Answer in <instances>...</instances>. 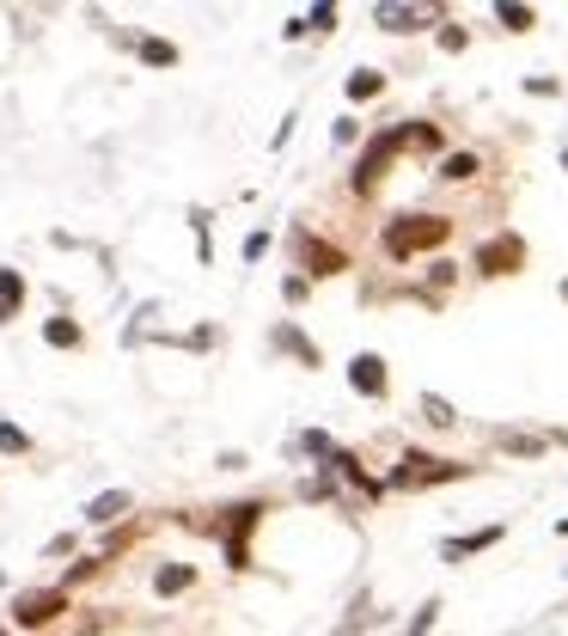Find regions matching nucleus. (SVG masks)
Wrapping results in <instances>:
<instances>
[{
    "mask_svg": "<svg viewBox=\"0 0 568 636\" xmlns=\"http://www.w3.org/2000/svg\"><path fill=\"white\" fill-rule=\"evenodd\" d=\"M446 233H452V220H440V215H403V220L385 227V251H391V257H415V251L440 245Z\"/></svg>",
    "mask_w": 568,
    "mask_h": 636,
    "instance_id": "obj_1",
    "label": "nucleus"
},
{
    "mask_svg": "<svg viewBox=\"0 0 568 636\" xmlns=\"http://www.w3.org/2000/svg\"><path fill=\"white\" fill-rule=\"evenodd\" d=\"M56 612H68V588H44V593H19V605H13V619L19 624H49Z\"/></svg>",
    "mask_w": 568,
    "mask_h": 636,
    "instance_id": "obj_2",
    "label": "nucleus"
},
{
    "mask_svg": "<svg viewBox=\"0 0 568 636\" xmlns=\"http://www.w3.org/2000/svg\"><path fill=\"white\" fill-rule=\"evenodd\" d=\"M525 264V245L513 233L507 239H490V245L476 251V269H483V276H507V269H520Z\"/></svg>",
    "mask_w": 568,
    "mask_h": 636,
    "instance_id": "obj_3",
    "label": "nucleus"
},
{
    "mask_svg": "<svg viewBox=\"0 0 568 636\" xmlns=\"http://www.w3.org/2000/svg\"><path fill=\"white\" fill-rule=\"evenodd\" d=\"M446 478H464V466H452V459H428V453H410L398 471V483H446Z\"/></svg>",
    "mask_w": 568,
    "mask_h": 636,
    "instance_id": "obj_4",
    "label": "nucleus"
},
{
    "mask_svg": "<svg viewBox=\"0 0 568 636\" xmlns=\"http://www.w3.org/2000/svg\"><path fill=\"white\" fill-rule=\"evenodd\" d=\"M263 520V508L257 502H245V508H232V520H227V557H232V569H245V539H251V527Z\"/></svg>",
    "mask_w": 568,
    "mask_h": 636,
    "instance_id": "obj_5",
    "label": "nucleus"
},
{
    "mask_svg": "<svg viewBox=\"0 0 568 636\" xmlns=\"http://www.w3.org/2000/svg\"><path fill=\"white\" fill-rule=\"evenodd\" d=\"M349 386H354V392H367V398H385V361H379V356H354Z\"/></svg>",
    "mask_w": 568,
    "mask_h": 636,
    "instance_id": "obj_6",
    "label": "nucleus"
},
{
    "mask_svg": "<svg viewBox=\"0 0 568 636\" xmlns=\"http://www.w3.org/2000/svg\"><path fill=\"white\" fill-rule=\"evenodd\" d=\"M300 264H306L312 276H337V269H342V251L337 245H318V239H300Z\"/></svg>",
    "mask_w": 568,
    "mask_h": 636,
    "instance_id": "obj_7",
    "label": "nucleus"
},
{
    "mask_svg": "<svg viewBox=\"0 0 568 636\" xmlns=\"http://www.w3.org/2000/svg\"><path fill=\"white\" fill-rule=\"evenodd\" d=\"M19 300H25V281H19V269H0V325H7V319H19Z\"/></svg>",
    "mask_w": 568,
    "mask_h": 636,
    "instance_id": "obj_8",
    "label": "nucleus"
},
{
    "mask_svg": "<svg viewBox=\"0 0 568 636\" xmlns=\"http://www.w3.org/2000/svg\"><path fill=\"white\" fill-rule=\"evenodd\" d=\"M117 514H129V490H110V496H98L93 508H86V520H98V527H110Z\"/></svg>",
    "mask_w": 568,
    "mask_h": 636,
    "instance_id": "obj_9",
    "label": "nucleus"
},
{
    "mask_svg": "<svg viewBox=\"0 0 568 636\" xmlns=\"http://www.w3.org/2000/svg\"><path fill=\"white\" fill-rule=\"evenodd\" d=\"M373 19H379L385 32H415V25H422L415 7H373Z\"/></svg>",
    "mask_w": 568,
    "mask_h": 636,
    "instance_id": "obj_10",
    "label": "nucleus"
},
{
    "mask_svg": "<svg viewBox=\"0 0 568 636\" xmlns=\"http://www.w3.org/2000/svg\"><path fill=\"white\" fill-rule=\"evenodd\" d=\"M495 539H501V532L490 527V532H471V539H446L440 551H446V557H471V551H490Z\"/></svg>",
    "mask_w": 568,
    "mask_h": 636,
    "instance_id": "obj_11",
    "label": "nucleus"
},
{
    "mask_svg": "<svg viewBox=\"0 0 568 636\" xmlns=\"http://www.w3.org/2000/svg\"><path fill=\"white\" fill-rule=\"evenodd\" d=\"M276 343H281V349H293V356L306 361V368H318V349H312V343L300 337V331H276Z\"/></svg>",
    "mask_w": 568,
    "mask_h": 636,
    "instance_id": "obj_12",
    "label": "nucleus"
},
{
    "mask_svg": "<svg viewBox=\"0 0 568 636\" xmlns=\"http://www.w3.org/2000/svg\"><path fill=\"white\" fill-rule=\"evenodd\" d=\"M422 417H428L434 429H452V422H459V417H452V404H446V398H434V392L422 398Z\"/></svg>",
    "mask_w": 568,
    "mask_h": 636,
    "instance_id": "obj_13",
    "label": "nucleus"
},
{
    "mask_svg": "<svg viewBox=\"0 0 568 636\" xmlns=\"http://www.w3.org/2000/svg\"><path fill=\"white\" fill-rule=\"evenodd\" d=\"M141 62H154V68H171V62H178V49H171V44H159V37H154V44H141Z\"/></svg>",
    "mask_w": 568,
    "mask_h": 636,
    "instance_id": "obj_14",
    "label": "nucleus"
},
{
    "mask_svg": "<svg viewBox=\"0 0 568 636\" xmlns=\"http://www.w3.org/2000/svg\"><path fill=\"white\" fill-rule=\"evenodd\" d=\"M44 337L56 343V349H74V343H80V325H68V319H56V325H49Z\"/></svg>",
    "mask_w": 568,
    "mask_h": 636,
    "instance_id": "obj_15",
    "label": "nucleus"
},
{
    "mask_svg": "<svg viewBox=\"0 0 568 636\" xmlns=\"http://www.w3.org/2000/svg\"><path fill=\"white\" fill-rule=\"evenodd\" d=\"M190 588V569L178 563V569H159V593H184Z\"/></svg>",
    "mask_w": 568,
    "mask_h": 636,
    "instance_id": "obj_16",
    "label": "nucleus"
},
{
    "mask_svg": "<svg viewBox=\"0 0 568 636\" xmlns=\"http://www.w3.org/2000/svg\"><path fill=\"white\" fill-rule=\"evenodd\" d=\"M495 13H501L507 32H525V25H532V7H495Z\"/></svg>",
    "mask_w": 568,
    "mask_h": 636,
    "instance_id": "obj_17",
    "label": "nucleus"
},
{
    "mask_svg": "<svg viewBox=\"0 0 568 636\" xmlns=\"http://www.w3.org/2000/svg\"><path fill=\"white\" fill-rule=\"evenodd\" d=\"M379 86H385L379 74H354V80H349V98H373Z\"/></svg>",
    "mask_w": 568,
    "mask_h": 636,
    "instance_id": "obj_18",
    "label": "nucleus"
},
{
    "mask_svg": "<svg viewBox=\"0 0 568 636\" xmlns=\"http://www.w3.org/2000/svg\"><path fill=\"white\" fill-rule=\"evenodd\" d=\"M471 171H476V154H452V159H446V171H440V178H471Z\"/></svg>",
    "mask_w": 568,
    "mask_h": 636,
    "instance_id": "obj_19",
    "label": "nucleus"
},
{
    "mask_svg": "<svg viewBox=\"0 0 568 636\" xmlns=\"http://www.w3.org/2000/svg\"><path fill=\"white\" fill-rule=\"evenodd\" d=\"M25 447H32V441L19 435L13 422H0V453H25Z\"/></svg>",
    "mask_w": 568,
    "mask_h": 636,
    "instance_id": "obj_20",
    "label": "nucleus"
},
{
    "mask_svg": "<svg viewBox=\"0 0 568 636\" xmlns=\"http://www.w3.org/2000/svg\"><path fill=\"white\" fill-rule=\"evenodd\" d=\"M434 612H440V600H428V605H422V612H415V619H410V631H403V636H422V631H428V624H434Z\"/></svg>",
    "mask_w": 568,
    "mask_h": 636,
    "instance_id": "obj_21",
    "label": "nucleus"
},
{
    "mask_svg": "<svg viewBox=\"0 0 568 636\" xmlns=\"http://www.w3.org/2000/svg\"><path fill=\"white\" fill-rule=\"evenodd\" d=\"M563 295H568V281H563Z\"/></svg>",
    "mask_w": 568,
    "mask_h": 636,
    "instance_id": "obj_22",
    "label": "nucleus"
}]
</instances>
